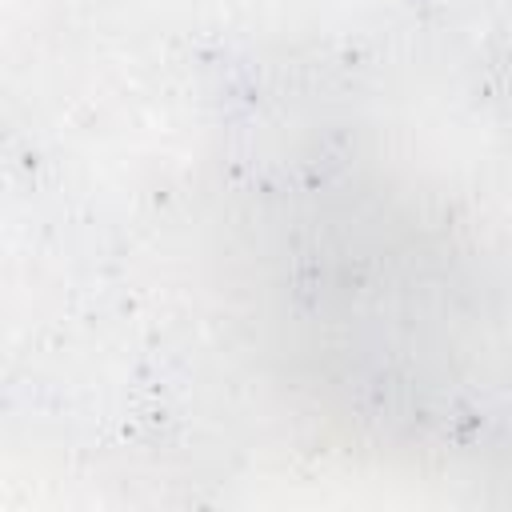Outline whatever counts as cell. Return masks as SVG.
<instances>
[{"instance_id": "obj_1", "label": "cell", "mask_w": 512, "mask_h": 512, "mask_svg": "<svg viewBox=\"0 0 512 512\" xmlns=\"http://www.w3.org/2000/svg\"><path fill=\"white\" fill-rule=\"evenodd\" d=\"M476 32L304 68L224 232L264 356L324 420L512 472V44Z\"/></svg>"}]
</instances>
